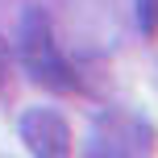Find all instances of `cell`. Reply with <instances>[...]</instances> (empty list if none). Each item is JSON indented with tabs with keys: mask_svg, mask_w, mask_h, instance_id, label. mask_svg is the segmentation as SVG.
I'll use <instances>...</instances> for the list:
<instances>
[{
	"mask_svg": "<svg viewBox=\"0 0 158 158\" xmlns=\"http://www.w3.org/2000/svg\"><path fill=\"white\" fill-rule=\"evenodd\" d=\"M21 63L29 71V79L38 87H46V92H58V96L79 92V75L67 63V54L58 50L54 29H50L42 8H29L25 21H21Z\"/></svg>",
	"mask_w": 158,
	"mask_h": 158,
	"instance_id": "1",
	"label": "cell"
},
{
	"mask_svg": "<svg viewBox=\"0 0 158 158\" xmlns=\"http://www.w3.org/2000/svg\"><path fill=\"white\" fill-rule=\"evenodd\" d=\"M21 142L29 154L63 158V154H71V125L54 108H29L21 117Z\"/></svg>",
	"mask_w": 158,
	"mask_h": 158,
	"instance_id": "2",
	"label": "cell"
},
{
	"mask_svg": "<svg viewBox=\"0 0 158 158\" xmlns=\"http://www.w3.org/2000/svg\"><path fill=\"white\" fill-rule=\"evenodd\" d=\"M96 154H150V129L129 112H108L96 121Z\"/></svg>",
	"mask_w": 158,
	"mask_h": 158,
	"instance_id": "3",
	"label": "cell"
},
{
	"mask_svg": "<svg viewBox=\"0 0 158 158\" xmlns=\"http://www.w3.org/2000/svg\"><path fill=\"white\" fill-rule=\"evenodd\" d=\"M137 25L150 42H158V0H137Z\"/></svg>",
	"mask_w": 158,
	"mask_h": 158,
	"instance_id": "4",
	"label": "cell"
},
{
	"mask_svg": "<svg viewBox=\"0 0 158 158\" xmlns=\"http://www.w3.org/2000/svg\"><path fill=\"white\" fill-rule=\"evenodd\" d=\"M8 83V46H4V38H0V87Z\"/></svg>",
	"mask_w": 158,
	"mask_h": 158,
	"instance_id": "5",
	"label": "cell"
}]
</instances>
